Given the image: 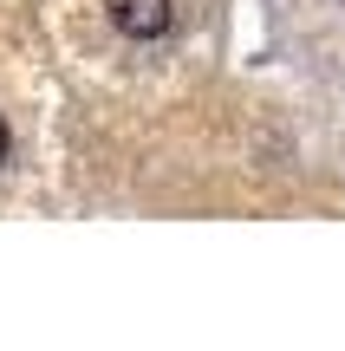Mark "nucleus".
Returning <instances> with one entry per match:
<instances>
[{"label":"nucleus","mask_w":345,"mask_h":351,"mask_svg":"<svg viewBox=\"0 0 345 351\" xmlns=\"http://www.w3.org/2000/svg\"><path fill=\"white\" fill-rule=\"evenodd\" d=\"M104 13H111V26L124 39H137V46L169 39V26H176V0H104Z\"/></svg>","instance_id":"obj_1"},{"label":"nucleus","mask_w":345,"mask_h":351,"mask_svg":"<svg viewBox=\"0 0 345 351\" xmlns=\"http://www.w3.org/2000/svg\"><path fill=\"white\" fill-rule=\"evenodd\" d=\"M7 150H13V130H7V124H0V163H7Z\"/></svg>","instance_id":"obj_2"}]
</instances>
